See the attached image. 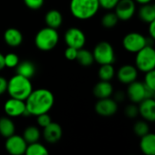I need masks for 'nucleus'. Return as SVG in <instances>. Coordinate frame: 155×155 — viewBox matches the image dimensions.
Instances as JSON below:
<instances>
[{
	"instance_id": "nucleus-31",
	"label": "nucleus",
	"mask_w": 155,
	"mask_h": 155,
	"mask_svg": "<svg viewBox=\"0 0 155 155\" xmlns=\"http://www.w3.org/2000/svg\"><path fill=\"white\" fill-rule=\"evenodd\" d=\"M143 84L146 87L155 91V71L152 70L145 73Z\"/></svg>"
},
{
	"instance_id": "nucleus-25",
	"label": "nucleus",
	"mask_w": 155,
	"mask_h": 155,
	"mask_svg": "<svg viewBox=\"0 0 155 155\" xmlns=\"http://www.w3.org/2000/svg\"><path fill=\"white\" fill-rule=\"evenodd\" d=\"M76 60L83 66H89L93 64V63L94 62L93 53L87 49H84V47L78 49Z\"/></svg>"
},
{
	"instance_id": "nucleus-11",
	"label": "nucleus",
	"mask_w": 155,
	"mask_h": 155,
	"mask_svg": "<svg viewBox=\"0 0 155 155\" xmlns=\"http://www.w3.org/2000/svg\"><path fill=\"white\" fill-rule=\"evenodd\" d=\"M4 111L10 118L19 117L21 115L26 114L25 103L23 100L10 97V99H8L4 104Z\"/></svg>"
},
{
	"instance_id": "nucleus-33",
	"label": "nucleus",
	"mask_w": 155,
	"mask_h": 155,
	"mask_svg": "<svg viewBox=\"0 0 155 155\" xmlns=\"http://www.w3.org/2000/svg\"><path fill=\"white\" fill-rule=\"evenodd\" d=\"M44 2L45 0H24L25 5L32 10H37L41 8L44 5Z\"/></svg>"
},
{
	"instance_id": "nucleus-41",
	"label": "nucleus",
	"mask_w": 155,
	"mask_h": 155,
	"mask_svg": "<svg viewBox=\"0 0 155 155\" xmlns=\"http://www.w3.org/2000/svg\"><path fill=\"white\" fill-rule=\"evenodd\" d=\"M153 0H134V2L140 4V5H144V4H148V3H151Z\"/></svg>"
},
{
	"instance_id": "nucleus-17",
	"label": "nucleus",
	"mask_w": 155,
	"mask_h": 155,
	"mask_svg": "<svg viewBox=\"0 0 155 155\" xmlns=\"http://www.w3.org/2000/svg\"><path fill=\"white\" fill-rule=\"evenodd\" d=\"M4 41L11 47H17L23 42V35L17 28H7L4 33Z\"/></svg>"
},
{
	"instance_id": "nucleus-19",
	"label": "nucleus",
	"mask_w": 155,
	"mask_h": 155,
	"mask_svg": "<svg viewBox=\"0 0 155 155\" xmlns=\"http://www.w3.org/2000/svg\"><path fill=\"white\" fill-rule=\"evenodd\" d=\"M141 151L145 155L155 154V135L148 133L147 134L141 137L140 142Z\"/></svg>"
},
{
	"instance_id": "nucleus-27",
	"label": "nucleus",
	"mask_w": 155,
	"mask_h": 155,
	"mask_svg": "<svg viewBox=\"0 0 155 155\" xmlns=\"http://www.w3.org/2000/svg\"><path fill=\"white\" fill-rule=\"evenodd\" d=\"M25 153L26 155H47L48 151L42 143L35 142L27 144Z\"/></svg>"
},
{
	"instance_id": "nucleus-28",
	"label": "nucleus",
	"mask_w": 155,
	"mask_h": 155,
	"mask_svg": "<svg viewBox=\"0 0 155 155\" xmlns=\"http://www.w3.org/2000/svg\"><path fill=\"white\" fill-rule=\"evenodd\" d=\"M119 19L117 17V15H115V13L114 12H108L105 15H104V16L102 17V25L103 26L106 27V28H113L114 27L117 23H118Z\"/></svg>"
},
{
	"instance_id": "nucleus-18",
	"label": "nucleus",
	"mask_w": 155,
	"mask_h": 155,
	"mask_svg": "<svg viewBox=\"0 0 155 155\" xmlns=\"http://www.w3.org/2000/svg\"><path fill=\"white\" fill-rule=\"evenodd\" d=\"M94 94L98 99H104L111 97L114 93V87L110 81H103L101 80L97 83L94 87Z\"/></svg>"
},
{
	"instance_id": "nucleus-24",
	"label": "nucleus",
	"mask_w": 155,
	"mask_h": 155,
	"mask_svg": "<svg viewBox=\"0 0 155 155\" xmlns=\"http://www.w3.org/2000/svg\"><path fill=\"white\" fill-rule=\"evenodd\" d=\"M22 136L28 144V143L38 142L41 137V132L38 127L35 125H30V126H27L24 130Z\"/></svg>"
},
{
	"instance_id": "nucleus-3",
	"label": "nucleus",
	"mask_w": 155,
	"mask_h": 155,
	"mask_svg": "<svg viewBox=\"0 0 155 155\" xmlns=\"http://www.w3.org/2000/svg\"><path fill=\"white\" fill-rule=\"evenodd\" d=\"M32 91L33 86L30 79L20 74H16L7 81L6 92L9 94L10 97L25 101Z\"/></svg>"
},
{
	"instance_id": "nucleus-4",
	"label": "nucleus",
	"mask_w": 155,
	"mask_h": 155,
	"mask_svg": "<svg viewBox=\"0 0 155 155\" xmlns=\"http://www.w3.org/2000/svg\"><path fill=\"white\" fill-rule=\"evenodd\" d=\"M59 41V35L56 29L46 26L40 29L35 37V45L41 51H50L54 49Z\"/></svg>"
},
{
	"instance_id": "nucleus-21",
	"label": "nucleus",
	"mask_w": 155,
	"mask_h": 155,
	"mask_svg": "<svg viewBox=\"0 0 155 155\" xmlns=\"http://www.w3.org/2000/svg\"><path fill=\"white\" fill-rule=\"evenodd\" d=\"M16 67V74H20L24 77H26L28 79H31L35 74V65L34 63L30 61H23L21 63H18Z\"/></svg>"
},
{
	"instance_id": "nucleus-30",
	"label": "nucleus",
	"mask_w": 155,
	"mask_h": 155,
	"mask_svg": "<svg viewBox=\"0 0 155 155\" xmlns=\"http://www.w3.org/2000/svg\"><path fill=\"white\" fill-rule=\"evenodd\" d=\"M4 62L5 67L15 68L19 63V57L17 56V54L14 53H8L5 55H4Z\"/></svg>"
},
{
	"instance_id": "nucleus-14",
	"label": "nucleus",
	"mask_w": 155,
	"mask_h": 155,
	"mask_svg": "<svg viewBox=\"0 0 155 155\" xmlns=\"http://www.w3.org/2000/svg\"><path fill=\"white\" fill-rule=\"evenodd\" d=\"M138 76V70L135 65L124 64L121 66L117 72L118 80L124 84H129L135 81Z\"/></svg>"
},
{
	"instance_id": "nucleus-32",
	"label": "nucleus",
	"mask_w": 155,
	"mask_h": 155,
	"mask_svg": "<svg viewBox=\"0 0 155 155\" xmlns=\"http://www.w3.org/2000/svg\"><path fill=\"white\" fill-rule=\"evenodd\" d=\"M51 122H52V120H51V117L48 114V113L42 114H39L36 116V123L42 128L47 126Z\"/></svg>"
},
{
	"instance_id": "nucleus-16",
	"label": "nucleus",
	"mask_w": 155,
	"mask_h": 155,
	"mask_svg": "<svg viewBox=\"0 0 155 155\" xmlns=\"http://www.w3.org/2000/svg\"><path fill=\"white\" fill-rule=\"evenodd\" d=\"M138 111L141 116L147 122L155 121V101L153 98H146L139 103Z\"/></svg>"
},
{
	"instance_id": "nucleus-9",
	"label": "nucleus",
	"mask_w": 155,
	"mask_h": 155,
	"mask_svg": "<svg viewBox=\"0 0 155 155\" xmlns=\"http://www.w3.org/2000/svg\"><path fill=\"white\" fill-rule=\"evenodd\" d=\"M136 11L134 0H120L114 6V13L119 20H130Z\"/></svg>"
},
{
	"instance_id": "nucleus-1",
	"label": "nucleus",
	"mask_w": 155,
	"mask_h": 155,
	"mask_svg": "<svg viewBox=\"0 0 155 155\" xmlns=\"http://www.w3.org/2000/svg\"><path fill=\"white\" fill-rule=\"evenodd\" d=\"M26 114L37 116L48 113L54 104L53 93L45 88L33 90L25 100Z\"/></svg>"
},
{
	"instance_id": "nucleus-29",
	"label": "nucleus",
	"mask_w": 155,
	"mask_h": 155,
	"mask_svg": "<svg viewBox=\"0 0 155 155\" xmlns=\"http://www.w3.org/2000/svg\"><path fill=\"white\" fill-rule=\"evenodd\" d=\"M134 131L136 134V135L142 137L145 134H147L150 131L149 125L146 122L144 121H138L135 123L134 126Z\"/></svg>"
},
{
	"instance_id": "nucleus-8",
	"label": "nucleus",
	"mask_w": 155,
	"mask_h": 155,
	"mask_svg": "<svg viewBox=\"0 0 155 155\" xmlns=\"http://www.w3.org/2000/svg\"><path fill=\"white\" fill-rule=\"evenodd\" d=\"M64 38L67 46L74 47L76 49L83 48L86 42L84 33L77 27H71L67 29Z\"/></svg>"
},
{
	"instance_id": "nucleus-13",
	"label": "nucleus",
	"mask_w": 155,
	"mask_h": 155,
	"mask_svg": "<svg viewBox=\"0 0 155 155\" xmlns=\"http://www.w3.org/2000/svg\"><path fill=\"white\" fill-rule=\"evenodd\" d=\"M127 95L134 104H139L146 98V86L143 83L135 80L128 84Z\"/></svg>"
},
{
	"instance_id": "nucleus-15",
	"label": "nucleus",
	"mask_w": 155,
	"mask_h": 155,
	"mask_svg": "<svg viewBox=\"0 0 155 155\" xmlns=\"http://www.w3.org/2000/svg\"><path fill=\"white\" fill-rule=\"evenodd\" d=\"M43 136L45 140L49 143H57L63 135V129L57 123L51 122L47 126L43 128Z\"/></svg>"
},
{
	"instance_id": "nucleus-39",
	"label": "nucleus",
	"mask_w": 155,
	"mask_h": 155,
	"mask_svg": "<svg viewBox=\"0 0 155 155\" xmlns=\"http://www.w3.org/2000/svg\"><path fill=\"white\" fill-rule=\"evenodd\" d=\"M5 68V62H4V54L0 53V71Z\"/></svg>"
},
{
	"instance_id": "nucleus-26",
	"label": "nucleus",
	"mask_w": 155,
	"mask_h": 155,
	"mask_svg": "<svg viewBox=\"0 0 155 155\" xmlns=\"http://www.w3.org/2000/svg\"><path fill=\"white\" fill-rule=\"evenodd\" d=\"M99 78L103 81H111L115 75V70L113 64H101L98 71Z\"/></svg>"
},
{
	"instance_id": "nucleus-38",
	"label": "nucleus",
	"mask_w": 155,
	"mask_h": 155,
	"mask_svg": "<svg viewBox=\"0 0 155 155\" xmlns=\"http://www.w3.org/2000/svg\"><path fill=\"white\" fill-rule=\"evenodd\" d=\"M148 30H149V35L151 36V39L153 40L155 38V20L153 21V22H151V23H149Z\"/></svg>"
},
{
	"instance_id": "nucleus-20",
	"label": "nucleus",
	"mask_w": 155,
	"mask_h": 155,
	"mask_svg": "<svg viewBox=\"0 0 155 155\" xmlns=\"http://www.w3.org/2000/svg\"><path fill=\"white\" fill-rule=\"evenodd\" d=\"M45 21L47 26L57 29L63 23V15L60 11L56 9H51L45 14Z\"/></svg>"
},
{
	"instance_id": "nucleus-10",
	"label": "nucleus",
	"mask_w": 155,
	"mask_h": 155,
	"mask_svg": "<svg viewBox=\"0 0 155 155\" xmlns=\"http://www.w3.org/2000/svg\"><path fill=\"white\" fill-rule=\"evenodd\" d=\"M5 150L8 153L12 155H22L25 154L27 143L25 141L23 136L13 134L6 138L5 144Z\"/></svg>"
},
{
	"instance_id": "nucleus-5",
	"label": "nucleus",
	"mask_w": 155,
	"mask_h": 155,
	"mask_svg": "<svg viewBox=\"0 0 155 155\" xmlns=\"http://www.w3.org/2000/svg\"><path fill=\"white\" fill-rule=\"evenodd\" d=\"M135 67L143 73L154 70L155 50L153 46L147 45L136 53Z\"/></svg>"
},
{
	"instance_id": "nucleus-23",
	"label": "nucleus",
	"mask_w": 155,
	"mask_h": 155,
	"mask_svg": "<svg viewBox=\"0 0 155 155\" xmlns=\"http://www.w3.org/2000/svg\"><path fill=\"white\" fill-rule=\"evenodd\" d=\"M15 132V126L14 122L10 119L9 116L7 117H1L0 118V135L7 138L13 135Z\"/></svg>"
},
{
	"instance_id": "nucleus-40",
	"label": "nucleus",
	"mask_w": 155,
	"mask_h": 155,
	"mask_svg": "<svg viewBox=\"0 0 155 155\" xmlns=\"http://www.w3.org/2000/svg\"><path fill=\"white\" fill-rule=\"evenodd\" d=\"M115 97H116V100L118 101H123L124 99V94L122 93V92H120V93H118L116 95H115Z\"/></svg>"
},
{
	"instance_id": "nucleus-35",
	"label": "nucleus",
	"mask_w": 155,
	"mask_h": 155,
	"mask_svg": "<svg viewBox=\"0 0 155 155\" xmlns=\"http://www.w3.org/2000/svg\"><path fill=\"white\" fill-rule=\"evenodd\" d=\"M77 52H78V49H76L74 47L67 46V48L64 51V56L67 60H70V61L76 60Z\"/></svg>"
},
{
	"instance_id": "nucleus-36",
	"label": "nucleus",
	"mask_w": 155,
	"mask_h": 155,
	"mask_svg": "<svg viewBox=\"0 0 155 155\" xmlns=\"http://www.w3.org/2000/svg\"><path fill=\"white\" fill-rule=\"evenodd\" d=\"M100 4V7H103L106 10H111L114 9L116 4L120 0H98Z\"/></svg>"
},
{
	"instance_id": "nucleus-22",
	"label": "nucleus",
	"mask_w": 155,
	"mask_h": 155,
	"mask_svg": "<svg viewBox=\"0 0 155 155\" xmlns=\"http://www.w3.org/2000/svg\"><path fill=\"white\" fill-rule=\"evenodd\" d=\"M138 15L140 19L147 24L155 20V6L153 5L148 3L142 5L138 11Z\"/></svg>"
},
{
	"instance_id": "nucleus-7",
	"label": "nucleus",
	"mask_w": 155,
	"mask_h": 155,
	"mask_svg": "<svg viewBox=\"0 0 155 155\" xmlns=\"http://www.w3.org/2000/svg\"><path fill=\"white\" fill-rule=\"evenodd\" d=\"M147 45V39L142 34L137 32H131L127 34L123 39V46L129 53L136 54Z\"/></svg>"
},
{
	"instance_id": "nucleus-6",
	"label": "nucleus",
	"mask_w": 155,
	"mask_h": 155,
	"mask_svg": "<svg viewBox=\"0 0 155 155\" xmlns=\"http://www.w3.org/2000/svg\"><path fill=\"white\" fill-rule=\"evenodd\" d=\"M94 59L96 63L101 64H113L115 60V53L113 45L105 41L98 43L92 52Z\"/></svg>"
},
{
	"instance_id": "nucleus-2",
	"label": "nucleus",
	"mask_w": 155,
	"mask_h": 155,
	"mask_svg": "<svg viewBox=\"0 0 155 155\" xmlns=\"http://www.w3.org/2000/svg\"><path fill=\"white\" fill-rule=\"evenodd\" d=\"M100 9L98 0H71L70 11L74 17L79 20H88L94 17Z\"/></svg>"
},
{
	"instance_id": "nucleus-37",
	"label": "nucleus",
	"mask_w": 155,
	"mask_h": 155,
	"mask_svg": "<svg viewBox=\"0 0 155 155\" xmlns=\"http://www.w3.org/2000/svg\"><path fill=\"white\" fill-rule=\"evenodd\" d=\"M7 90V80L0 76V95L5 94Z\"/></svg>"
},
{
	"instance_id": "nucleus-12",
	"label": "nucleus",
	"mask_w": 155,
	"mask_h": 155,
	"mask_svg": "<svg viewBox=\"0 0 155 155\" xmlns=\"http://www.w3.org/2000/svg\"><path fill=\"white\" fill-rule=\"evenodd\" d=\"M94 110L99 115L108 117L116 114L118 110V104L115 100L111 99L110 97L98 99L94 105Z\"/></svg>"
},
{
	"instance_id": "nucleus-34",
	"label": "nucleus",
	"mask_w": 155,
	"mask_h": 155,
	"mask_svg": "<svg viewBox=\"0 0 155 155\" xmlns=\"http://www.w3.org/2000/svg\"><path fill=\"white\" fill-rule=\"evenodd\" d=\"M124 113H125V115L127 117H129V118H135L138 115V114H139L138 106H136L134 104H129L128 106H126V108L124 110Z\"/></svg>"
}]
</instances>
